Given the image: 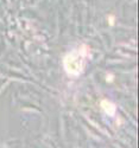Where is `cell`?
Instances as JSON below:
<instances>
[{"instance_id": "cell-1", "label": "cell", "mask_w": 139, "mask_h": 148, "mask_svg": "<svg viewBox=\"0 0 139 148\" xmlns=\"http://www.w3.org/2000/svg\"><path fill=\"white\" fill-rule=\"evenodd\" d=\"M83 49L82 50H76V51H71L68 53L64 58V69L69 75L73 76H77L83 71L84 69V53H83Z\"/></svg>"}, {"instance_id": "cell-2", "label": "cell", "mask_w": 139, "mask_h": 148, "mask_svg": "<svg viewBox=\"0 0 139 148\" xmlns=\"http://www.w3.org/2000/svg\"><path fill=\"white\" fill-rule=\"evenodd\" d=\"M101 106H102V108H104V110L106 112V114H108V115H114V113H115V107L113 106L111 102H108V101H102V102H101Z\"/></svg>"}]
</instances>
